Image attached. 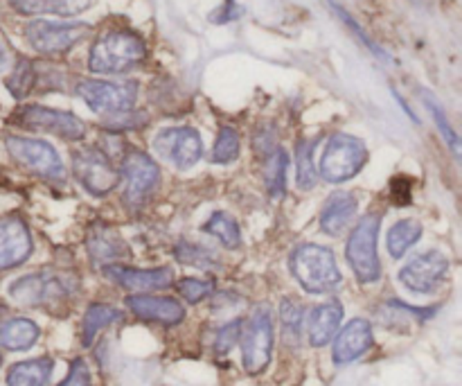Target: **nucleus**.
Wrapping results in <instances>:
<instances>
[{"label":"nucleus","instance_id":"f257e3e1","mask_svg":"<svg viewBox=\"0 0 462 386\" xmlns=\"http://www.w3.org/2000/svg\"><path fill=\"white\" fill-rule=\"evenodd\" d=\"M77 292V278L59 271H39V274L23 276L9 285V298L18 306L54 310L66 306Z\"/></svg>","mask_w":462,"mask_h":386},{"label":"nucleus","instance_id":"f03ea898","mask_svg":"<svg viewBox=\"0 0 462 386\" xmlns=\"http://www.w3.org/2000/svg\"><path fill=\"white\" fill-rule=\"evenodd\" d=\"M147 54L144 41L129 30H113L99 36L90 48L88 68L102 75H120L138 66Z\"/></svg>","mask_w":462,"mask_h":386},{"label":"nucleus","instance_id":"7ed1b4c3","mask_svg":"<svg viewBox=\"0 0 462 386\" xmlns=\"http://www.w3.org/2000/svg\"><path fill=\"white\" fill-rule=\"evenodd\" d=\"M291 271L310 294H328L341 283L337 258L320 244H302L291 256Z\"/></svg>","mask_w":462,"mask_h":386},{"label":"nucleus","instance_id":"20e7f679","mask_svg":"<svg viewBox=\"0 0 462 386\" xmlns=\"http://www.w3.org/2000/svg\"><path fill=\"white\" fill-rule=\"evenodd\" d=\"M368 161V147L364 140L350 134H337L325 145L320 158V176L328 184H343L359 174Z\"/></svg>","mask_w":462,"mask_h":386},{"label":"nucleus","instance_id":"39448f33","mask_svg":"<svg viewBox=\"0 0 462 386\" xmlns=\"http://www.w3.org/2000/svg\"><path fill=\"white\" fill-rule=\"evenodd\" d=\"M379 224H382V217L370 212V215L361 217L355 233L347 240V262L356 278L365 285L377 283L382 276V262L377 256Z\"/></svg>","mask_w":462,"mask_h":386},{"label":"nucleus","instance_id":"423d86ee","mask_svg":"<svg viewBox=\"0 0 462 386\" xmlns=\"http://www.w3.org/2000/svg\"><path fill=\"white\" fill-rule=\"evenodd\" d=\"M273 355V315L266 306L255 307L242 328V362L248 375L264 373Z\"/></svg>","mask_w":462,"mask_h":386},{"label":"nucleus","instance_id":"0eeeda50","mask_svg":"<svg viewBox=\"0 0 462 386\" xmlns=\"http://www.w3.org/2000/svg\"><path fill=\"white\" fill-rule=\"evenodd\" d=\"M77 95L93 108L95 113H125L134 108L138 98V86L134 81H102L84 80L77 84Z\"/></svg>","mask_w":462,"mask_h":386},{"label":"nucleus","instance_id":"6e6552de","mask_svg":"<svg viewBox=\"0 0 462 386\" xmlns=\"http://www.w3.org/2000/svg\"><path fill=\"white\" fill-rule=\"evenodd\" d=\"M72 172L77 181L95 197L108 194L120 181V170L111 163V158L95 147L77 149L72 156Z\"/></svg>","mask_w":462,"mask_h":386},{"label":"nucleus","instance_id":"1a4fd4ad","mask_svg":"<svg viewBox=\"0 0 462 386\" xmlns=\"http://www.w3.org/2000/svg\"><path fill=\"white\" fill-rule=\"evenodd\" d=\"M5 145H7L9 156L25 170L45 179H59L63 174V163L52 145L43 140L23 138V136H9Z\"/></svg>","mask_w":462,"mask_h":386},{"label":"nucleus","instance_id":"9d476101","mask_svg":"<svg viewBox=\"0 0 462 386\" xmlns=\"http://www.w3.org/2000/svg\"><path fill=\"white\" fill-rule=\"evenodd\" d=\"M88 32L86 23H52L32 21L25 27V36L32 48L41 54H61L79 43Z\"/></svg>","mask_w":462,"mask_h":386},{"label":"nucleus","instance_id":"9b49d317","mask_svg":"<svg viewBox=\"0 0 462 386\" xmlns=\"http://www.w3.org/2000/svg\"><path fill=\"white\" fill-rule=\"evenodd\" d=\"M158 156L165 158L167 163L176 165L179 170H188L194 163H199L203 154L201 136L192 127H171V129L161 131L153 138Z\"/></svg>","mask_w":462,"mask_h":386},{"label":"nucleus","instance_id":"f8f14e48","mask_svg":"<svg viewBox=\"0 0 462 386\" xmlns=\"http://www.w3.org/2000/svg\"><path fill=\"white\" fill-rule=\"evenodd\" d=\"M16 120L18 125L27 127V129L48 131V134L66 140H81L86 136V125L79 118L66 111H57V108L39 107V104L23 108Z\"/></svg>","mask_w":462,"mask_h":386},{"label":"nucleus","instance_id":"ddd939ff","mask_svg":"<svg viewBox=\"0 0 462 386\" xmlns=\"http://www.w3.org/2000/svg\"><path fill=\"white\" fill-rule=\"evenodd\" d=\"M449 260L440 251H427L402 267L400 280L415 294H431L445 283Z\"/></svg>","mask_w":462,"mask_h":386},{"label":"nucleus","instance_id":"4468645a","mask_svg":"<svg viewBox=\"0 0 462 386\" xmlns=\"http://www.w3.org/2000/svg\"><path fill=\"white\" fill-rule=\"evenodd\" d=\"M122 174L126 176V202L138 206V203L147 202L149 194L156 190L161 172L153 158H149L144 152L131 149L125 158H122Z\"/></svg>","mask_w":462,"mask_h":386},{"label":"nucleus","instance_id":"2eb2a0df","mask_svg":"<svg viewBox=\"0 0 462 386\" xmlns=\"http://www.w3.org/2000/svg\"><path fill=\"white\" fill-rule=\"evenodd\" d=\"M32 256V235L21 217L0 220V271L14 269Z\"/></svg>","mask_w":462,"mask_h":386},{"label":"nucleus","instance_id":"dca6fc26","mask_svg":"<svg viewBox=\"0 0 462 386\" xmlns=\"http://www.w3.org/2000/svg\"><path fill=\"white\" fill-rule=\"evenodd\" d=\"M104 276L116 285H120L122 289H129V292L135 294L167 289L174 283V271L170 267H161V269H129V267L111 265L104 267Z\"/></svg>","mask_w":462,"mask_h":386},{"label":"nucleus","instance_id":"f3484780","mask_svg":"<svg viewBox=\"0 0 462 386\" xmlns=\"http://www.w3.org/2000/svg\"><path fill=\"white\" fill-rule=\"evenodd\" d=\"M126 306L138 319L152 321L161 325H179L185 319V307L176 298L152 297V294H135L126 298Z\"/></svg>","mask_w":462,"mask_h":386},{"label":"nucleus","instance_id":"a211bd4d","mask_svg":"<svg viewBox=\"0 0 462 386\" xmlns=\"http://www.w3.org/2000/svg\"><path fill=\"white\" fill-rule=\"evenodd\" d=\"M370 346H373V325H370V321L352 319L334 342L332 360L341 366L350 364V362L359 360Z\"/></svg>","mask_w":462,"mask_h":386},{"label":"nucleus","instance_id":"6ab92c4d","mask_svg":"<svg viewBox=\"0 0 462 386\" xmlns=\"http://www.w3.org/2000/svg\"><path fill=\"white\" fill-rule=\"evenodd\" d=\"M356 208H359V203H356L355 194L343 193V190L334 193L323 206V212H320V231L334 235V238L346 233V229L355 220Z\"/></svg>","mask_w":462,"mask_h":386},{"label":"nucleus","instance_id":"aec40b11","mask_svg":"<svg viewBox=\"0 0 462 386\" xmlns=\"http://www.w3.org/2000/svg\"><path fill=\"white\" fill-rule=\"evenodd\" d=\"M343 321V306L338 301L323 303L311 310L310 321H307V334H310V344L316 348L328 346L337 334L338 325Z\"/></svg>","mask_w":462,"mask_h":386},{"label":"nucleus","instance_id":"412c9836","mask_svg":"<svg viewBox=\"0 0 462 386\" xmlns=\"http://www.w3.org/2000/svg\"><path fill=\"white\" fill-rule=\"evenodd\" d=\"M52 366L50 357L18 362L7 371V386H45L52 375Z\"/></svg>","mask_w":462,"mask_h":386},{"label":"nucleus","instance_id":"4be33fe9","mask_svg":"<svg viewBox=\"0 0 462 386\" xmlns=\"http://www.w3.org/2000/svg\"><path fill=\"white\" fill-rule=\"evenodd\" d=\"M39 325L30 319H9L0 324V346L7 351H27L39 339Z\"/></svg>","mask_w":462,"mask_h":386},{"label":"nucleus","instance_id":"5701e85b","mask_svg":"<svg viewBox=\"0 0 462 386\" xmlns=\"http://www.w3.org/2000/svg\"><path fill=\"white\" fill-rule=\"evenodd\" d=\"M120 319H122L120 310L106 306V303H93V306L86 310L84 321H81V344H84V348L93 346L97 334Z\"/></svg>","mask_w":462,"mask_h":386},{"label":"nucleus","instance_id":"b1692460","mask_svg":"<svg viewBox=\"0 0 462 386\" xmlns=\"http://www.w3.org/2000/svg\"><path fill=\"white\" fill-rule=\"evenodd\" d=\"M88 251L95 262H108V260H120V258H129V247L122 242L120 235L111 233V231L106 229L90 231Z\"/></svg>","mask_w":462,"mask_h":386},{"label":"nucleus","instance_id":"393cba45","mask_svg":"<svg viewBox=\"0 0 462 386\" xmlns=\"http://www.w3.org/2000/svg\"><path fill=\"white\" fill-rule=\"evenodd\" d=\"M93 0H12L14 7L23 14H59V16H75L90 7Z\"/></svg>","mask_w":462,"mask_h":386},{"label":"nucleus","instance_id":"a878e982","mask_svg":"<svg viewBox=\"0 0 462 386\" xmlns=\"http://www.w3.org/2000/svg\"><path fill=\"white\" fill-rule=\"evenodd\" d=\"M422 238V224L415 220H402L388 231V251L393 258H402Z\"/></svg>","mask_w":462,"mask_h":386},{"label":"nucleus","instance_id":"bb28decb","mask_svg":"<svg viewBox=\"0 0 462 386\" xmlns=\"http://www.w3.org/2000/svg\"><path fill=\"white\" fill-rule=\"evenodd\" d=\"M287 165L289 156L284 149L275 147L273 152L266 156L264 163V185L273 199H280L284 194V181H287Z\"/></svg>","mask_w":462,"mask_h":386},{"label":"nucleus","instance_id":"cd10ccee","mask_svg":"<svg viewBox=\"0 0 462 386\" xmlns=\"http://www.w3.org/2000/svg\"><path fill=\"white\" fill-rule=\"evenodd\" d=\"M203 231L215 235L226 249H237L239 244H242V233H239L237 221L230 215H226V212H215V215L206 221Z\"/></svg>","mask_w":462,"mask_h":386},{"label":"nucleus","instance_id":"c85d7f7f","mask_svg":"<svg viewBox=\"0 0 462 386\" xmlns=\"http://www.w3.org/2000/svg\"><path fill=\"white\" fill-rule=\"evenodd\" d=\"M296 161H298V188L311 190L319 179V172L314 165V143L311 140H298L296 147Z\"/></svg>","mask_w":462,"mask_h":386},{"label":"nucleus","instance_id":"c756f323","mask_svg":"<svg viewBox=\"0 0 462 386\" xmlns=\"http://www.w3.org/2000/svg\"><path fill=\"white\" fill-rule=\"evenodd\" d=\"M239 134L233 127H221L219 136H217L215 149H212V161L217 165H226V163H233L239 156Z\"/></svg>","mask_w":462,"mask_h":386},{"label":"nucleus","instance_id":"7c9ffc66","mask_svg":"<svg viewBox=\"0 0 462 386\" xmlns=\"http://www.w3.org/2000/svg\"><path fill=\"white\" fill-rule=\"evenodd\" d=\"M34 80H36L34 63L27 61V59H18L12 77L7 80L9 93H12L16 99H23L27 93H30L32 86H34Z\"/></svg>","mask_w":462,"mask_h":386},{"label":"nucleus","instance_id":"2f4dec72","mask_svg":"<svg viewBox=\"0 0 462 386\" xmlns=\"http://www.w3.org/2000/svg\"><path fill=\"white\" fill-rule=\"evenodd\" d=\"M174 253H176V258H179L180 262H185V265L203 267V269H208V267L217 265L215 251H210V249L201 247V244L179 242V244H176Z\"/></svg>","mask_w":462,"mask_h":386},{"label":"nucleus","instance_id":"473e14b6","mask_svg":"<svg viewBox=\"0 0 462 386\" xmlns=\"http://www.w3.org/2000/svg\"><path fill=\"white\" fill-rule=\"evenodd\" d=\"M424 104H427L429 111L433 113V120H436V125H438V129H440V134L445 136L447 145H449V147H451L454 156L460 158V138H458V134H456V131H454V127L449 125V120H447V116H445V111H442L440 102H438V99L433 98L431 93H424Z\"/></svg>","mask_w":462,"mask_h":386},{"label":"nucleus","instance_id":"72a5a7b5","mask_svg":"<svg viewBox=\"0 0 462 386\" xmlns=\"http://www.w3.org/2000/svg\"><path fill=\"white\" fill-rule=\"evenodd\" d=\"M280 316H282V333H284V337L289 339V344L300 342V330H302V306L300 303H296L293 298H284Z\"/></svg>","mask_w":462,"mask_h":386},{"label":"nucleus","instance_id":"f704fd0d","mask_svg":"<svg viewBox=\"0 0 462 386\" xmlns=\"http://www.w3.org/2000/svg\"><path fill=\"white\" fill-rule=\"evenodd\" d=\"M328 3H329V7H332V12H334V14H337V16H338V18H341V21H343V23H346V25H347V27H350V32H355V36H356V39H359V41H361V43H364V45H365V48H368V50H370V52H374V57H379V59H382V61H391V57H388V54H386V52H383V50H382V48H379V45H377V43H374V41H373V39H370V36H368V34H365V32H364V27H361V25H359V23H356V21H355V18H352V16H350V14H347V12H346V9H343V7H341V5H337V3H334V0H328Z\"/></svg>","mask_w":462,"mask_h":386},{"label":"nucleus","instance_id":"c9c22d12","mask_svg":"<svg viewBox=\"0 0 462 386\" xmlns=\"http://www.w3.org/2000/svg\"><path fill=\"white\" fill-rule=\"evenodd\" d=\"M242 328H244V321L235 319L219 330V334H217V339H215L217 355H228V353L233 351L235 344L242 339Z\"/></svg>","mask_w":462,"mask_h":386},{"label":"nucleus","instance_id":"e433bc0d","mask_svg":"<svg viewBox=\"0 0 462 386\" xmlns=\"http://www.w3.org/2000/svg\"><path fill=\"white\" fill-rule=\"evenodd\" d=\"M176 287H179V294L188 303H201L212 292V283L199 278H183Z\"/></svg>","mask_w":462,"mask_h":386},{"label":"nucleus","instance_id":"4c0bfd02","mask_svg":"<svg viewBox=\"0 0 462 386\" xmlns=\"http://www.w3.org/2000/svg\"><path fill=\"white\" fill-rule=\"evenodd\" d=\"M59 386H93V382H90V371L88 366H86V362L72 360L70 371H68V378Z\"/></svg>","mask_w":462,"mask_h":386},{"label":"nucleus","instance_id":"58836bf2","mask_svg":"<svg viewBox=\"0 0 462 386\" xmlns=\"http://www.w3.org/2000/svg\"><path fill=\"white\" fill-rule=\"evenodd\" d=\"M144 122H147V118H144L143 113L125 111V113H116V116L108 120V125L116 127V129H125V127H129V129H135V127H143Z\"/></svg>","mask_w":462,"mask_h":386},{"label":"nucleus","instance_id":"ea45409f","mask_svg":"<svg viewBox=\"0 0 462 386\" xmlns=\"http://www.w3.org/2000/svg\"><path fill=\"white\" fill-rule=\"evenodd\" d=\"M242 12L244 9L239 7L235 0H224V5H221V7L217 9L210 18L215 23H230V21H237V18L242 16Z\"/></svg>","mask_w":462,"mask_h":386},{"label":"nucleus","instance_id":"a19ab883","mask_svg":"<svg viewBox=\"0 0 462 386\" xmlns=\"http://www.w3.org/2000/svg\"><path fill=\"white\" fill-rule=\"evenodd\" d=\"M5 63H7V50H5V45L0 43V71L5 68Z\"/></svg>","mask_w":462,"mask_h":386}]
</instances>
